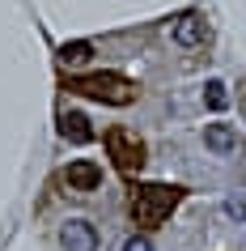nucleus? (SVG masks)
<instances>
[{
  "label": "nucleus",
  "mask_w": 246,
  "mask_h": 251,
  "mask_svg": "<svg viewBox=\"0 0 246 251\" xmlns=\"http://www.w3.org/2000/svg\"><path fill=\"white\" fill-rule=\"evenodd\" d=\"M182 196H187V192L174 187V183H144V187H136V196H132V222L144 226V230H153V226H161L170 213L179 209Z\"/></svg>",
  "instance_id": "obj_1"
},
{
  "label": "nucleus",
  "mask_w": 246,
  "mask_h": 251,
  "mask_svg": "<svg viewBox=\"0 0 246 251\" xmlns=\"http://www.w3.org/2000/svg\"><path fill=\"white\" fill-rule=\"evenodd\" d=\"M68 90L81 94V98H98V102H111V106H128L136 98V85H132L123 73H89V77H72Z\"/></svg>",
  "instance_id": "obj_2"
},
{
  "label": "nucleus",
  "mask_w": 246,
  "mask_h": 251,
  "mask_svg": "<svg viewBox=\"0 0 246 251\" xmlns=\"http://www.w3.org/2000/svg\"><path fill=\"white\" fill-rule=\"evenodd\" d=\"M106 153L115 158V166L123 175H136L144 166V141L132 132V128H111V132H106Z\"/></svg>",
  "instance_id": "obj_3"
},
{
  "label": "nucleus",
  "mask_w": 246,
  "mask_h": 251,
  "mask_svg": "<svg viewBox=\"0 0 246 251\" xmlns=\"http://www.w3.org/2000/svg\"><path fill=\"white\" fill-rule=\"evenodd\" d=\"M60 247L64 251H98V230L85 217H72V222L60 226Z\"/></svg>",
  "instance_id": "obj_4"
},
{
  "label": "nucleus",
  "mask_w": 246,
  "mask_h": 251,
  "mask_svg": "<svg viewBox=\"0 0 246 251\" xmlns=\"http://www.w3.org/2000/svg\"><path fill=\"white\" fill-rule=\"evenodd\" d=\"M64 183L72 187V192H98V183H102V166H98V162H89V158L68 162Z\"/></svg>",
  "instance_id": "obj_5"
},
{
  "label": "nucleus",
  "mask_w": 246,
  "mask_h": 251,
  "mask_svg": "<svg viewBox=\"0 0 246 251\" xmlns=\"http://www.w3.org/2000/svg\"><path fill=\"white\" fill-rule=\"evenodd\" d=\"M204 34H208L204 13H182L179 22H174V30H170V39L179 43V47H200V43H204Z\"/></svg>",
  "instance_id": "obj_6"
},
{
  "label": "nucleus",
  "mask_w": 246,
  "mask_h": 251,
  "mask_svg": "<svg viewBox=\"0 0 246 251\" xmlns=\"http://www.w3.org/2000/svg\"><path fill=\"white\" fill-rule=\"evenodd\" d=\"M204 145L212 149L217 158L238 153V132H233V124H208V128H204Z\"/></svg>",
  "instance_id": "obj_7"
},
{
  "label": "nucleus",
  "mask_w": 246,
  "mask_h": 251,
  "mask_svg": "<svg viewBox=\"0 0 246 251\" xmlns=\"http://www.w3.org/2000/svg\"><path fill=\"white\" fill-rule=\"evenodd\" d=\"M60 132H64L72 145H89L93 141V128H89V119L81 115V111H68V115L60 119Z\"/></svg>",
  "instance_id": "obj_8"
},
{
  "label": "nucleus",
  "mask_w": 246,
  "mask_h": 251,
  "mask_svg": "<svg viewBox=\"0 0 246 251\" xmlns=\"http://www.w3.org/2000/svg\"><path fill=\"white\" fill-rule=\"evenodd\" d=\"M89 55H93V43H85V39H72V43H64V47H60V64L77 68V64H85Z\"/></svg>",
  "instance_id": "obj_9"
},
{
  "label": "nucleus",
  "mask_w": 246,
  "mask_h": 251,
  "mask_svg": "<svg viewBox=\"0 0 246 251\" xmlns=\"http://www.w3.org/2000/svg\"><path fill=\"white\" fill-rule=\"evenodd\" d=\"M204 102L212 106V111H225V106H229V94H225L221 81H208V85H204Z\"/></svg>",
  "instance_id": "obj_10"
},
{
  "label": "nucleus",
  "mask_w": 246,
  "mask_h": 251,
  "mask_svg": "<svg viewBox=\"0 0 246 251\" xmlns=\"http://www.w3.org/2000/svg\"><path fill=\"white\" fill-rule=\"evenodd\" d=\"M225 217L242 222V217H246V200H242V196H229V200H225Z\"/></svg>",
  "instance_id": "obj_11"
},
{
  "label": "nucleus",
  "mask_w": 246,
  "mask_h": 251,
  "mask_svg": "<svg viewBox=\"0 0 246 251\" xmlns=\"http://www.w3.org/2000/svg\"><path fill=\"white\" fill-rule=\"evenodd\" d=\"M123 251H153V243H149L144 234H132L128 243H123Z\"/></svg>",
  "instance_id": "obj_12"
}]
</instances>
